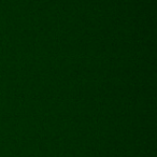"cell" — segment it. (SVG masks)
I'll return each mask as SVG.
<instances>
[]
</instances>
